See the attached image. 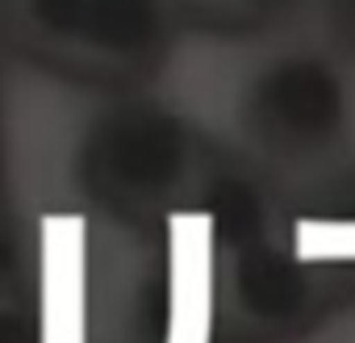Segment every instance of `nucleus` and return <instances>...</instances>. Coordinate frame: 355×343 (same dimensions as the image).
I'll return each mask as SVG.
<instances>
[{
	"mask_svg": "<svg viewBox=\"0 0 355 343\" xmlns=\"http://www.w3.org/2000/svg\"><path fill=\"white\" fill-rule=\"evenodd\" d=\"M13 17L67 51L138 55L159 42L175 9L167 0H9Z\"/></svg>",
	"mask_w": 355,
	"mask_h": 343,
	"instance_id": "1",
	"label": "nucleus"
},
{
	"mask_svg": "<svg viewBox=\"0 0 355 343\" xmlns=\"http://www.w3.org/2000/svg\"><path fill=\"white\" fill-rule=\"evenodd\" d=\"M214 264H218L214 214L209 210L167 214V339L163 343L214 339Z\"/></svg>",
	"mask_w": 355,
	"mask_h": 343,
	"instance_id": "2",
	"label": "nucleus"
},
{
	"mask_svg": "<svg viewBox=\"0 0 355 343\" xmlns=\"http://www.w3.org/2000/svg\"><path fill=\"white\" fill-rule=\"evenodd\" d=\"M88 231L76 214L42 218V335L38 343H88Z\"/></svg>",
	"mask_w": 355,
	"mask_h": 343,
	"instance_id": "3",
	"label": "nucleus"
},
{
	"mask_svg": "<svg viewBox=\"0 0 355 343\" xmlns=\"http://www.w3.org/2000/svg\"><path fill=\"white\" fill-rule=\"evenodd\" d=\"M293 256L301 264H355V222L301 218L293 226Z\"/></svg>",
	"mask_w": 355,
	"mask_h": 343,
	"instance_id": "4",
	"label": "nucleus"
},
{
	"mask_svg": "<svg viewBox=\"0 0 355 343\" xmlns=\"http://www.w3.org/2000/svg\"><path fill=\"white\" fill-rule=\"evenodd\" d=\"M167 5L175 9V17H251V13H263L272 5H280V0H167Z\"/></svg>",
	"mask_w": 355,
	"mask_h": 343,
	"instance_id": "5",
	"label": "nucleus"
},
{
	"mask_svg": "<svg viewBox=\"0 0 355 343\" xmlns=\"http://www.w3.org/2000/svg\"><path fill=\"white\" fill-rule=\"evenodd\" d=\"M343 13H347V17L355 22V0H343Z\"/></svg>",
	"mask_w": 355,
	"mask_h": 343,
	"instance_id": "6",
	"label": "nucleus"
}]
</instances>
